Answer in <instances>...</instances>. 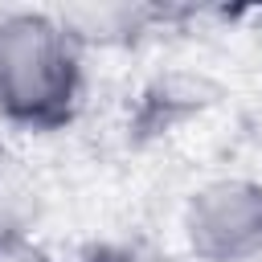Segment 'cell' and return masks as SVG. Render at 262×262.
<instances>
[{
  "instance_id": "cell-1",
  "label": "cell",
  "mask_w": 262,
  "mask_h": 262,
  "mask_svg": "<svg viewBox=\"0 0 262 262\" xmlns=\"http://www.w3.org/2000/svg\"><path fill=\"white\" fill-rule=\"evenodd\" d=\"M82 102V41L57 12H0V119L8 127L49 135L61 131Z\"/></svg>"
},
{
  "instance_id": "cell-2",
  "label": "cell",
  "mask_w": 262,
  "mask_h": 262,
  "mask_svg": "<svg viewBox=\"0 0 262 262\" xmlns=\"http://www.w3.org/2000/svg\"><path fill=\"white\" fill-rule=\"evenodd\" d=\"M180 237L192 262H262V180L213 176L184 196Z\"/></svg>"
},
{
  "instance_id": "cell-4",
  "label": "cell",
  "mask_w": 262,
  "mask_h": 262,
  "mask_svg": "<svg viewBox=\"0 0 262 262\" xmlns=\"http://www.w3.org/2000/svg\"><path fill=\"white\" fill-rule=\"evenodd\" d=\"M0 262H57L29 229H0Z\"/></svg>"
},
{
  "instance_id": "cell-3",
  "label": "cell",
  "mask_w": 262,
  "mask_h": 262,
  "mask_svg": "<svg viewBox=\"0 0 262 262\" xmlns=\"http://www.w3.org/2000/svg\"><path fill=\"white\" fill-rule=\"evenodd\" d=\"M61 16V25L86 45V41H115V37H135L139 29H143V20L151 16V12H143V8H131V4H98V8H66V12H57Z\"/></svg>"
},
{
  "instance_id": "cell-5",
  "label": "cell",
  "mask_w": 262,
  "mask_h": 262,
  "mask_svg": "<svg viewBox=\"0 0 262 262\" xmlns=\"http://www.w3.org/2000/svg\"><path fill=\"white\" fill-rule=\"evenodd\" d=\"M70 262H143V254L131 250V246H123V242H94L82 254H74Z\"/></svg>"
}]
</instances>
